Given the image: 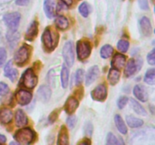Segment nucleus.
Returning <instances> with one entry per match:
<instances>
[{
  "label": "nucleus",
  "mask_w": 155,
  "mask_h": 145,
  "mask_svg": "<svg viewBox=\"0 0 155 145\" xmlns=\"http://www.w3.org/2000/svg\"><path fill=\"white\" fill-rule=\"evenodd\" d=\"M14 137L18 143L27 145L33 142L34 139V132L30 128H22L15 133Z\"/></svg>",
  "instance_id": "f257e3e1"
},
{
  "label": "nucleus",
  "mask_w": 155,
  "mask_h": 145,
  "mask_svg": "<svg viewBox=\"0 0 155 145\" xmlns=\"http://www.w3.org/2000/svg\"><path fill=\"white\" fill-rule=\"evenodd\" d=\"M21 14L18 12H12V13L6 14L4 16L5 23L6 26L8 27L9 30L15 33L17 31L18 27H19L20 21H21Z\"/></svg>",
  "instance_id": "f03ea898"
},
{
  "label": "nucleus",
  "mask_w": 155,
  "mask_h": 145,
  "mask_svg": "<svg viewBox=\"0 0 155 145\" xmlns=\"http://www.w3.org/2000/svg\"><path fill=\"white\" fill-rule=\"evenodd\" d=\"M38 79L32 69H27L21 76V84L27 89H32L36 85Z\"/></svg>",
  "instance_id": "7ed1b4c3"
},
{
  "label": "nucleus",
  "mask_w": 155,
  "mask_h": 145,
  "mask_svg": "<svg viewBox=\"0 0 155 145\" xmlns=\"http://www.w3.org/2000/svg\"><path fill=\"white\" fill-rule=\"evenodd\" d=\"M91 47L89 42L86 40L78 41L77 44V53L78 59L80 60H83L89 57L91 54Z\"/></svg>",
  "instance_id": "20e7f679"
},
{
  "label": "nucleus",
  "mask_w": 155,
  "mask_h": 145,
  "mask_svg": "<svg viewBox=\"0 0 155 145\" xmlns=\"http://www.w3.org/2000/svg\"><path fill=\"white\" fill-rule=\"evenodd\" d=\"M57 41L58 39H55V38L53 36L49 28L45 29L42 36V42L45 48L49 51H51V50L54 49V47L57 45V42H56Z\"/></svg>",
  "instance_id": "39448f33"
},
{
  "label": "nucleus",
  "mask_w": 155,
  "mask_h": 145,
  "mask_svg": "<svg viewBox=\"0 0 155 145\" xmlns=\"http://www.w3.org/2000/svg\"><path fill=\"white\" fill-rule=\"evenodd\" d=\"M63 57L64 61L68 66L71 67L74 63V45L72 42H68L65 43L63 48Z\"/></svg>",
  "instance_id": "423d86ee"
},
{
  "label": "nucleus",
  "mask_w": 155,
  "mask_h": 145,
  "mask_svg": "<svg viewBox=\"0 0 155 145\" xmlns=\"http://www.w3.org/2000/svg\"><path fill=\"white\" fill-rule=\"evenodd\" d=\"M29 55H30V51H29L28 47L23 45L15 53V57H14L15 63L20 66L23 65L29 58Z\"/></svg>",
  "instance_id": "0eeeda50"
},
{
  "label": "nucleus",
  "mask_w": 155,
  "mask_h": 145,
  "mask_svg": "<svg viewBox=\"0 0 155 145\" xmlns=\"http://www.w3.org/2000/svg\"><path fill=\"white\" fill-rule=\"evenodd\" d=\"M107 87L104 84L98 85L91 92L92 99L97 101H104L107 98Z\"/></svg>",
  "instance_id": "6e6552de"
},
{
  "label": "nucleus",
  "mask_w": 155,
  "mask_h": 145,
  "mask_svg": "<svg viewBox=\"0 0 155 145\" xmlns=\"http://www.w3.org/2000/svg\"><path fill=\"white\" fill-rule=\"evenodd\" d=\"M15 98L16 101L20 105L25 106L27 104H30L32 100V94L27 91L21 89L18 91L15 95Z\"/></svg>",
  "instance_id": "1a4fd4ad"
},
{
  "label": "nucleus",
  "mask_w": 155,
  "mask_h": 145,
  "mask_svg": "<svg viewBox=\"0 0 155 145\" xmlns=\"http://www.w3.org/2000/svg\"><path fill=\"white\" fill-rule=\"evenodd\" d=\"M37 95L39 97V99L42 102L46 103L50 100L51 96V89L46 85H43L39 87L38 89Z\"/></svg>",
  "instance_id": "9d476101"
},
{
  "label": "nucleus",
  "mask_w": 155,
  "mask_h": 145,
  "mask_svg": "<svg viewBox=\"0 0 155 145\" xmlns=\"http://www.w3.org/2000/svg\"><path fill=\"white\" fill-rule=\"evenodd\" d=\"M4 72L5 76L8 77L12 82H15L18 78V70L13 67V63H12V60H10V61L6 63L5 66L4 68Z\"/></svg>",
  "instance_id": "9b49d317"
},
{
  "label": "nucleus",
  "mask_w": 155,
  "mask_h": 145,
  "mask_svg": "<svg viewBox=\"0 0 155 145\" xmlns=\"http://www.w3.org/2000/svg\"><path fill=\"white\" fill-rule=\"evenodd\" d=\"M133 94L137 98V99L142 102H145L148 101V92H147L146 89L142 85H137L135 86L133 89Z\"/></svg>",
  "instance_id": "f8f14e48"
},
{
  "label": "nucleus",
  "mask_w": 155,
  "mask_h": 145,
  "mask_svg": "<svg viewBox=\"0 0 155 145\" xmlns=\"http://www.w3.org/2000/svg\"><path fill=\"white\" fill-rule=\"evenodd\" d=\"M99 69H98V66H93L90 67L88 70L86 76V85H89L92 84L93 82L99 76Z\"/></svg>",
  "instance_id": "ddd939ff"
},
{
  "label": "nucleus",
  "mask_w": 155,
  "mask_h": 145,
  "mask_svg": "<svg viewBox=\"0 0 155 145\" xmlns=\"http://www.w3.org/2000/svg\"><path fill=\"white\" fill-rule=\"evenodd\" d=\"M38 33V22L34 21L30 24L25 34V39L28 41H33Z\"/></svg>",
  "instance_id": "4468645a"
},
{
  "label": "nucleus",
  "mask_w": 155,
  "mask_h": 145,
  "mask_svg": "<svg viewBox=\"0 0 155 145\" xmlns=\"http://www.w3.org/2000/svg\"><path fill=\"white\" fill-rule=\"evenodd\" d=\"M78 106L79 102L77 98H74V97H69L64 104V110L67 113L71 115L75 112Z\"/></svg>",
  "instance_id": "2eb2a0df"
},
{
  "label": "nucleus",
  "mask_w": 155,
  "mask_h": 145,
  "mask_svg": "<svg viewBox=\"0 0 155 145\" xmlns=\"http://www.w3.org/2000/svg\"><path fill=\"white\" fill-rule=\"evenodd\" d=\"M140 27L144 36H149L152 33V26L151 21L147 17H143L140 21Z\"/></svg>",
  "instance_id": "dca6fc26"
},
{
  "label": "nucleus",
  "mask_w": 155,
  "mask_h": 145,
  "mask_svg": "<svg viewBox=\"0 0 155 145\" xmlns=\"http://www.w3.org/2000/svg\"><path fill=\"white\" fill-rule=\"evenodd\" d=\"M28 122V119L22 110H18L15 113V124L19 128L25 126Z\"/></svg>",
  "instance_id": "f3484780"
},
{
  "label": "nucleus",
  "mask_w": 155,
  "mask_h": 145,
  "mask_svg": "<svg viewBox=\"0 0 155 145\" xmlns=\"http://www.w3.org/2000/svg\"><path fill=\"white\" fill-rule=\"evenodd\" d=\"M126 63V57L124 54H116L113 57L111 61V65L115 69H120L123 68Z\"/></svg>",
  "instance_id": "a211bd4d"
},
{
  "label": "nucleus",
  "mask_w": 155,
  "mask_h": 145,
  "mask_svg": "<svg viewBox=\"0 0 155 145\" xmlns=\"http://www.w3.org/2000/svg\"><path fill=\"white\" fill-rule=\"evenodd\" d=\"M58 144L59 145H68L69 144V137L67 128L64 125H62L58 137Z\"/></svg>",
  "instance_id": "6ab92c4d"
},
{
  "label": "nucleus",
  "mask_w": 155,
  "mask_h": 145,
  "mask_svg": "<svg viewBox=\"0 0 155 145\" xmlns=\"http://www.w3.org/2000/svg\"><path fill=\"white\" fill-rule=\"evenodd\" d=\"M13 118V113L10 109L2 108L0 110V121L4 124L12 122Z\"/></svg>",
  "instance_id": "aec40b11"
},
{
  "label": "nucleus",
  "mask_w": 155,
  "mask_h": 145,
  "mask_svg": "<svg viewBox=\"0 0 155 145\" xmlns=\"http://www.w3.org/2000/svg\"><path fill=\"white\" fill-rule=\"evenodd\" d=\"M137 67L138 63H136L134 59H130L128 61V63H127L125 70H124V74H125L126 76L130 77L133 76L138 69Z\"/></svg>",
  "instance_id": "412c9836"
},
{
  "label": "nucleus",
  "mask_w": 155,
  "mask_h": 145,
  "mask_svg": "<svg viewBox=\"0 0 155 145\" xmlns=\"http://www.w3.org/2000/svg\"><path fill=\"white\" fill-rule=\"evenodd\" d=\"M44 11L48 18H51L54 16V0H44L43 5Z\"/></svg>",
  "instance_id": "4be33fe9"
},
{
  "label": "nucleus",
  "mask_w": 155,
  "mask_h": 145,
  "mask_svg": "<svg viewBox=\"0 0 155 145\" xmlns=\"http://www.w3.org/2000/svg\"><path fill=\"white\" fill-rule=\"evenodd\" d=\"M120 76V71L117 69L112 68L109 71L108 76H107V79H108L109 82H110L111 85H115L119 82Z\"/></svg>",
  "instance_id": "5701e85b"
},
{
  "label": "nucleus",
  "mask_w": 155,
  "mask_h": 145,
  "mask_svg": "<svg viewBox=\"0 0 155 145\" xmlns=\"http://www.w3.org/2000/svg\"><path fill=\"white\" fill-rule=\"evenodd\" d=\"M130 105L133 107V110H134L137 114L140 115V116H146L147 115V112L146 110H145V108H144L137 101H136V100L133 99V98H131V99H130Z\"/></svg>",
  "instance_id": "b1692460"
},
{
  "label": "nucleus",
  "mask_w": 155,
  "mask_h": 145,
  "mask_svg": "<svg viewBox=\"0 0 155 145\" xmlns=\"http://www.w3.org/2000/svg\"><path fill=\"white\" fill-rule=\"evenodd\" d=\"M61 80L62 87L64 89H66L68 85V82H69V70H68V66L65 64H63L61 68Z\"/></svg>",
  "instance_id": "393cba45"
},
{
  "label": "nucleus",
  "mask_w": 155,
  "mask_h": 145,
  "mask_svg": "<svg viewBox=\"0 0 155 145\" xmlns=\"http://www.w3.org/2000/svg\"><path fill=\"white\" fill-rule=\"evenodd\" d=\"M114 121L115 124H116V126L117 128L118 131L123 134H126L127 133V128L125 125V122L123 120L122 117H121L120 115H116L114 117Z\"/></svg>",
  "instance_id": "a878e982"
},
{
  "label": "nucleus",
  "mask_w": 155,
  "mask_h": 145,
  "mask_svg": "<svg viewBox=\"0 0 155 145\" xmlns=\"http://www.w3.org/2000/svg\"><path fill=\"white\" fill-rule=\"evenodd\" d=\"M126 119H127L129 126L131 127V128H139V127L142 126L144 123L142 119L133 116H127Z\"/></svg>",
  "instance_id": "bb28decb"
},
{
  "label": "nucleus",
  "mask_w": 155,
  "mask_h": 145,
  "mask_svg": "<svg viewBox=\"0 0 155 145\" xmlns=\"http://www.w3.org/2000/svg\"><path fill=\"white\" fill-rule=\"evenodd\" d=\"M54 24H55L57 28L61 30H66V29L68 27V26H69V23H68V19L64 16L58 17V18L55 19Z\"/></svg>",
  "instance_id": "cd10ccee"
},
{
  "label": "nucleus",
  "mask_w": 155,
  "mask_h": 145,
  "mask_svg": "<svg viewBox=\"0 0 155 145\" xmlns=\"http://www.w3.org/2000/svg\"><path fill=\"white\" fill-rule=\"evenodd\" d=\"M114 48L111 45H104V46L101 47V51H100V54L102 58L107 59L110 57L113 54Z\"/></svg>",
  "instance_id": "c85d7f7f"
},
{
  "label": "nucleus",
  "mask_w": 155,
  "mask_h": 145,
  "mask_svg": "<svg viewBox=\"0 0 155 145\" xmlns=\"http://www.w3.org/2000/svg\"><path fill=\"white\" fill-rule=\"evenodd\" d=\"M145 82L148 85H154L155 82V70L154 68H151L149 69L146 72L145 76V78H144Z\"/></svg>",
  "instance_id": "c756f323"
},
{
  "label": "nucleus",
  "mask_w": 155,
  "mask_h": 145,
  "mask_svg": "<svg viewBox=\"0 0 155 145\" xmlns=\"http://www.w3.org/2000/svg\"><path fill=\"white\" fill-rule=\"evenodd\" d=\"M117 47V49L120 51L121 52H127L128 51L129 47H130V43H129L128 41L125 40V39H120V40L118 41Z\"/></svg>",
  "instance_id": "7c9ffc66"
},
{
  "label": "nucleus",
  "mask_w": 155,
  "mask_h": 145,
  "mask_svg": "<svg viewBox=\"0 0 155 145\" xmlns=\"http://www.w3.org/2000/svg\"><path fill=\"white\" fill-rule=\"evenodd\" d=\"M79 11H80V14L84 18L88 17L89 14V5L87 2H83L79 7Z\"/></svg>",
  "instance_id": "2f4dec72"
},
{
  "label": "nucleus",
  "mask_w": 155,
  "mask_h": 145,
  "mask_svg": "<svg viewBox=\"0 0 155 145\" xmlns=\"http://www.w3.org/2000/svg\"><path fill=\"white\" fill-rule=\"evenodd\" d=\"M83 76H84V70L82 69H77L75 74V82L76 85H80L83 80Z\"/></svg>",
  "instance_id": "473e14b6"
},
{
  "label": "nucleus",
  "mask_w": 155,
  "mask_h": 145,
  "mask_svg": "<svg viewBox=\"0 0 155 145\" xmlns=\"http://www.w3.org/2000/svg\"><path fill=\"white\" fill-rule=\"evenodd\" d=\"M107 144L108 145H117L120 144V142L116 136L113 133H108L107 136Z\"/></svg>",
  "instance_id": "72a5a7b5"
},
{
  "label": "nucleus",
  "mask_w": 155,
  "mask_h": 145,
  "mask_svg": "<svg viewBox=\"0 0 155 145\" xmlns=\"http://www.w3.org/2000/svg\"><path fill=\"white\" fill-rule=\"evenodd\" d=\"M67 123H68L70 128H74L76 123H77V117H76V116H74V115L70 116L67 119Z\"/></svg>",
  "instance_id": "f704fd0d"
},
{
  "label": "nucleus",
  "mask_w": 155,
  "mask_h": 145,
  "mask_svg": "<svg viewBox=\"0 0 155 145\" xmlns=\"http://www.w3.org/2000/svg\"><path fill=\"white\" fill-rule=\"evenodd\" d=\"M127 103H128V98L127 97H120L117 101V107H119V109H123L127 105Z\"/></svg>",
  "instance_id": "c9c22d12"
},
{
  "label": "nucleus",
  "mask_w": 155,
  "mask_h": 145,
  "mask_svg": "<svg viewBox=\"0 0 155 145\" xmlns=\"http://www.w3.org/2000/svg\"><path fill=\"white\" fill-rule=\"evenodd\" d=\"M9 92V88L7 84L4 82H0V96L6 95Z\"/></svg>",
  "instance_id": "e433bc0d"
},
{
  "label": "nucleus",
  "mask_w": 155,
  "mask_h": 145,
  "mask_svg": "<svg viewBox=\"0 0 155 145\" xmlns=\"http://www.w3.org/2000/svg\"><path fill=\"white\" fill-rule=\"evenodd\" d=\"M7 58V53L5 48H0V67L4 64Z\"/></svg>",
  "instance_id": "4c0bfd02"
},
{
  "label": "nucleus",
  "mask_w": 155,
  "mask_h": 145,
  "mask_svg": "<svg viewBox=\"0 0 155 145\" xmlns=\"http://www.w3.org/2000/svg\"><path fill=\"white\" fill-rule=\"evenodd\" d=\"M155 50L153 49L150 53H148V56H147V60H148V63L150 65H154L155 64Z\"/></svg>",
  "instance_id": "58836bf2"
},
{
  "label": "nucleus",
  "mask_w": 155,
  "mask_h": 145,
  "mask_svg": "<svg viewBox=\"0 0 155 145\" xmlns=\"http://www.w3.org/2000/svg\"><path fill=\"white\" fill-rule=\"evenodd\" d=\"M92 130H93V128H92V125L91 124V122H87L84 125V132L85 134H87V135H91L92 133Z\"/></svg>",
  "instance_id": "ea45409f"
},
{
  "label": "nucleus",
  "mask_w": 155,
  "mask_h": 145,
  "mask_svg": "<svg viewBox=\"0 0 155 145\" xmlns=\"http://www.w3.org/2000/svg\"><path fill=\"white\" fill-rule=\"evenodd\" d=\"M58 116V113L57 110H54V111H53L52 113L50 114L49 117H48V120H49V122H51V123H52V122H54V121L57 119Z\"/></svg>",
  "instance_id": "a19ab883"
},
{
  "label": "nucleus",
  "mask_w": 155,
  "mask_h": 145,
  "mask_svg": "<svg viewBox=\"0 0 155 145\" xmlns=\"http://www.w3.org/2000/svg\"><path fill=\"white\" fill-rule=\"evenodd\" d=\"M139 5L141 8L143 9V10L148 9V0H139Z\"/></svg>",
  "instance_id": "79ce46f5"
},
{
  "label": "nucleus",
  "mask_w": 155,
  "mask_h": 145,
  "mask_svg": "<svg viewBox=\"0 0 155 145\" xmlns=\"http://www.w3.org/2000/svg\"><path fill=\"white\" fill-rule=\"evenodd\" d=\"M30 0H16V4L18 5L21 6H25L30 2Z\"/></svg>",
  "instance_id": "37998d69"
},
{
  "label": "nucleus",
  "mask_w": 155,
  "mask_h": 145,
  "mask_svg": "<svg viewBox=\"0 0 155 145\" xmlns=\"http://www.w3.org/2000/svg\"><path fill=\"white\" fill-rule=\"evenodd\" d=\"M91 142L90 140H89V139H85L84 140H82L81 142H80L79 143V144H83V145H89L90 144Z\"/></svg>",
  "instance_id": "c03bdc74"
},
{
  "label": "nucleus",
  "mask_w": 155,
  "mask_h": 145,
  "mask_svg": "<svg viewBox=\"0 0 155 145\" xmlns=\"http://www.w3.org/2000/svg\"><path fill=\"white\" fill-rule=\"evenodd\" d=\"M61 1L63 2L68 6L71 5H72V3H73V0H61Z\"/></svg>",
  "instance_id": "a18cd8bd"
},
{
  "label": "nucleus",
  "mask_w": 155,
  "mask_h": 145,
  "mask_svg": "<svg viewBox=\"0 0 155 145\" xmlns=\"http://www.w3.org/2000/svg\"><path fill=\"white\" fill-rule=\"evenodd\" d=\"M6 137L3 134H0V143H5Z\"/></svg>",
  "instance_id": "49530a36"
}]
</instances>
